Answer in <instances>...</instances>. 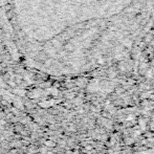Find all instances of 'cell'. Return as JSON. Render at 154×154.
I'll list each match as a JSON object with an SVG mask.
<instances>
[{"label": "cell", "instance_id": "1", "mask_svg": "<svg viewBox=\"0 0 154 154\" xmlns=\"http://www.w3.org/2000/svg\"><path fill=\"white\" fill-rule=\"evenodd\" d=\"M46 145H48V146H53L54 144H53V143H51V142H47V143H46Z\"/></svg>", "mask_w": 154, "mask_h": 154}]
</instances>
